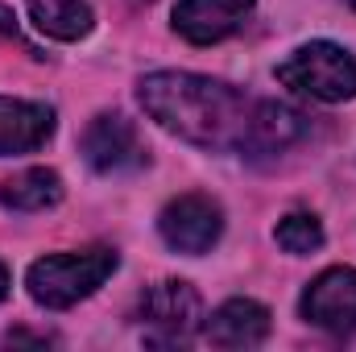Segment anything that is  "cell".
Segmentation results:
<instances>
[{"instance_id":"obj_1","label":"cell","mask_w":356,"mask_h":352,"mask_svg":"<svg viewBox=\"0 0 356 352\" xmlns=\"http://www.w3.org/2000/svg\"><path fill=\"white\" fill-rule=\"evenodd\" d=\"M137 99L149 120L199 150H241L253 116L249 95L195 71H154L141 79Z\"/></svg>"},{"instance_id":"obj_2","label":"cell","mask_w":356,"mask_h":352,"mask_svg":"<svg viewBox=\"0 0 356 352\" xmlns=\"http://www.w3.org/2000/svg\"><path fill=\"white\" fill-rule=\"evenodd\" d=\"M120 265V253L112 245H91V249H75V253H50L38 257L25 273L29 298L46 311H71L83 298H91Z\"/></svg>"},{"instance_id":"obj_3","label":"cell","mask_w":356,"mask_h":352,"mask_svg":"<svg viewBox=\"0 0 356 352\" xmlns=\"http://www.w3.org/2000/svg\"><path fill=\"white\" fill-rule=\"evenodd\" d=\"M277 83L319 104H344L356 99V58L336 42H307L277 67Z\"/></svg>"},{"instance_id":"obj_4","label":"cell","mask_w":356,"mask_h":352,"mask_svg":"<svg viewBox=\"0 0 356 352\" xmlns=\"http://www.w3.org/2000/svg\"><path fill=\"white\" fill-rule=\"evenodd\" d=\"M137 323L149 344H186L203 328V298L191 282L166 278L137 298Z\"/></svg>"},{"instance_id":"obj_5","label":"cell","mask_w":356,"mask_h":352,"mask_svg":"<svg viewBox=\"0 0 356 352\" xmlns=\"http://www.w3.org/2000/svg\"><path fill=\"white\" fill-rule=\"evenodd\" d=\"M79 150L95 175H133L149 162V150L124 112H95L83 129Z\"/></svg>"},{"instance_id":"obj_6","label":"cell","mask_w":356,"mask_h":352,"mask_svg":"<svg viewBox=\"0 0 356 352\" xmlns=\"http://www.w3.org/2000/svg\"><path fill=\"white\" fill-rule=\"evenodd\" d=\"M158 232L175 253H186V257L211 253L220 245V237H224V207L211 195H199V191L178 195L162 207Z\"/></svg>"},{"instance_id":"obj_7","label":"cell","mask_w":356,"mask_h":352,"mask_svg":"<svg viewBox=\"0 0 356 352\" xmlns=\"http://www.w3.org/2000/svg\"><path fill=\"white\" fill-rule=\"evenodd\" d=\"M298 315L332 336H356V269L336 265L323 269L298 298Z\"/></svg>"},{"instance_id":"obj_8","label":"cell","mask_w":356,"mask_h":352,"mask_svg":"<svg viewBox=\"0 0 356 352\" xmlns=\"http://www.w3.org/2000/svg\"><path fill=\"white\" fill-rule=\"evenodd\" d=\"M257 0H178L175 4V33L191 46H216L245 29Z\"/></svg>"},{"instance_id":"obj_9","label":"cell","mask_w":356,"mask_h":352,"mask_svg":"<svg viewBox=\"0 0 356 352\" xmlns=\"http://www.w3.org/2000/svg\"><path fill=\"white\" fill-rule=\"evenodd\" d=\"M307 137V116L290 104H277V99H253V116H249V129H245V141H241V154L261 162V158H277L286 154L290 145H298Z\"/></svg>"},{"instance_id":"obj_10","label":"cell","mask_w":356,"mask_h":352,"mask_svg":"<svg viewBox=\"0 0 356 352\" xmlns=\"http://www.w3.org/2000/svg\"><path fill=\"white\" fill-rule=\"evenodd\" d=\"M203 340L216 349H257L269 340V307L257 298H228L203 319Z\"/></svg>"},{"instance_id":"obj_11","label":"cell","mask_w":356,"mask_h":352,"mask_svg":"<svg viewBox=\"0 0 356 352\" xmlns=\"http://www.w3.org/2000/svg\"><path fill=\"white\" fill-rule=\"evenodd\" d=\"M54 108L38 104V99H13L0 95V158L13 154H33L54 137Z\"/></svg>"},{"instance_id":"obj_12","label":"cell","mask_w":356,"mask_h":352,"mask_svg":"<svg viewBox=\"0 0 356 352\" xmlns=\"http://www.w3.org/2000/svg\"><path fill=\"white\" fill-rule=\"evenodd\" d=\"M63 195H67V186H63L58 170H46V166H29V170L0 182L4 211H46V207H58Z\"/></svg>"},{"instance_id":"obj_13","label":"cell","mask_w":356,"mask_h":352,"mask_svg":"<svg viewBox=\"0 0 356 352\" xmlns=\"http://www.w3.org/2000/svg\"><path fill=\"white\" fill-rule=\"evenodd\" d=\"M38 33L54 42H79L95 29V13L88 0H25Z\"/></svg>"},{"instance_id":"obj_14","label":"cell","mask_w":356,"mask_h":352,"mask_svg":"<svg viewBox=\"0 0 356 352\" xmlns=\"http://www.w3.org/2000/svg\"><path fill=\"white\" fill-rule=\"evenodd\" d=\"M273 241H277L286 253L307 257V253H319V249H323V224H319V216H311V211H290V216L277 220Z\"/></svg>"},{"instance_id":"obj_15","label":"cell","mask_w":356,"mask_h":352,"mask_svg":"<svg viewBox=\"0 0 356 352\" xmlns=\"http://www.w3.org/2000/svg\"><path fill=\"white\" fill-rule=\"evenodd\" d=\"M0 38H8V42H21V25H17V13L0 0Z\"/></svg>"},{"instance_id":"obj_16","label":"cell","mask_w":356,"mask_h":352,"mask_svg":"<svg viewBox=\"0 0 356 352\" xmlns=\"http://www.w3.org/2000/svg\"><path fill=\"white\" fill-rule=\"evenodd\" d=\"M4 294H8V269H4V262H0V303H4Z\"/></svg>"},{"instance_id":"obj_17","label":"cell","mask_w":356,"mask_h":352,"mask_svg":"<svg viewBox=\"0 0 356 352\" xmlns=\"http://www.w3.org/2000/svg\"><path fill=\"white\" fill-rule=\"evenodd\" d=\"M344 4H348V8H356V0H344Z\"/></svg>"}]
</instances>
